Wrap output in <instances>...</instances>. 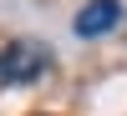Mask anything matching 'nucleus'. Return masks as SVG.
Wrapping results in <instances>:
<instances>
[{
    "label": "nucleus",
    "mask_w": 127,
    "mask_h": 116,
    "mask_svg": "<svg viewBox=\"0 0 127 116\" xmlns=\"http://www.w3.org/2000/svg\"><path fill=\"white\" fill-rule=\"evenodd\" d=\"M51 71V50L41 40H10L0 50V86H31Z\"/></svg>",
    "instance_id": "f257e3e1"
},
{
    "label": "nucleus",
    "mask_w": 127,
    "mask_h": 116,
    "mask_svg": "<svg viewBox=\"0 0 127 116\" xmlns=\"http://www.w3.org/2000/svg\"><path fill=\"white\" fill-rule=\"evenodd\" d=\"M117 20H122V5H117V0H87V5H81V15H76V35H81V40L107 35Z\"/></svg>",
    "instance_id": "f03ea898"
}]
</instances>
